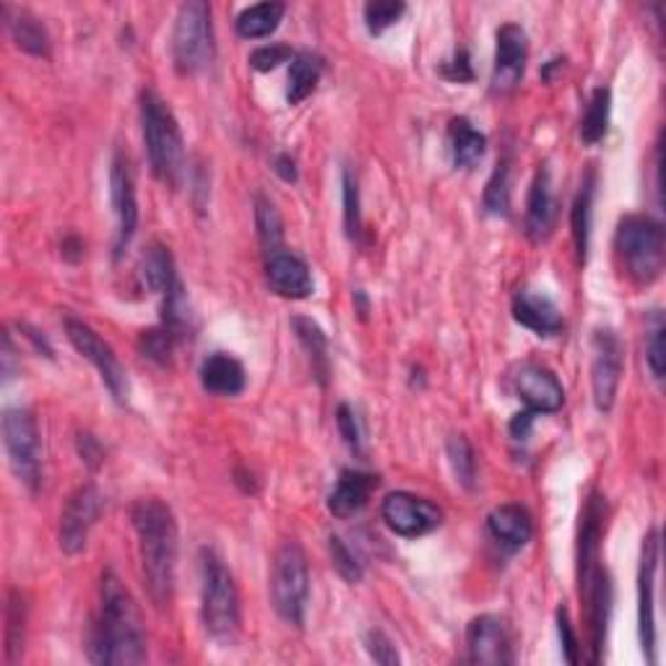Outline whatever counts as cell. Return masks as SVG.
I'll list each match as a JSON object with an SVG mask.
<instances>
[{
	"label": "cell",
	"mask_w": 666,
	"mask_h": 666,
	"mask_svg": "<svg viewBox=\"0 0 666 666\" xmlns=\"http://www.w3.org/2000/svg\"><path fill=\"white\" fill-rule=\"evenodd\" d=\"M89 662L133 666L146 662V631L136 598L112 571L102 573L100 615L89 631Z\"/></svg>",
	"instance_id": "obj_1"
},
{
	"label": "cell",
	"mask_w": 666,
	"mask_h": 666,
	"mask_svg": "<svg viewBox=\"0 0 666 666\" xmlns=\"http://www.w3.org/2000/svg\"><path fill=\"white\" fill-rule=\"evenodd\" d=\"M131 521L139 539L141 573L148 596L156 607L164 609L175 594L177 575V521L172 508L160 498L136 500L131 508Z\"/></svg>",
	"instance_id": "obj_2"
},
{
	"label": "cell",
	"mask_w": 666,
	"mask_h": 666,
	"mask_svg": "<svg viewBox=\"0 0 666 666\" xmlns=\"http://www.w3.org/2000/svg\"><path fill=\"white\" fill-rule=\"evenodd\" d=\"M141 131L152 172L164 185L177 188L185 175V141L175 112L154 89L141 92Z\"/></svg>",
	"instance_id": "obj_3"
},
{
	"label": "cell",
	"mask_w": 666,
	"mask_h": 666,
	"mask_svg": "<svg viewBox=\"0 0 666 666\" xmlns=\"http://www.w3.org/2000/svg\"><path fill=\"white\" fill-rule=\"evenodd\" d=\"M201 623L219 643L239 633V591L235 575L214 550L201 552Z\"/></svg>",
	"instance_id": "obj_4"
},
{
	"label": "cell",
	"mask_w": 666,
	"mask_h": 666,
	"mask_svg": "<svg viewBox=\"0 0 666 666\" xmlns=\"http://www.w3.org/2000/svg\"><path fill=\"white\" fill-rule=\"evenodd\" d=\"M617 256L635 284H654L664 271L666 243L664 227L643 214H631L619 222L615 237Z\"/></svg>",
	"instance_id": "obj_5"
},
{
	"label": "cell",
	"mask_w": 666,
	"mask_h": 666,
	"mask_svg": "<svg viewBox=\"0 0 666 666\" xmlns=\"http://www.w3.org/2000/svg\"><path fill=\"white\" fill-rule=\"evenodd\" d=\"M214 55L212 6L206 0H188L180 6L172 27V63L183 76H196L214 63Z\"/></svg>",
	"instance_id": "obj_6"
},
{
	"label": "cell",
	"mask_w": 666,
	"mask_h": 666,
	"mask_svg": "<svg viewBox=\"0 0 666 666\" xmlns=\"http://www.w3.org/2000/svg\"><path fill=\"white\" fill-rule=\"evenodd\" d=\"M310 598V567L308 555L299 547L295 539L279 544L274 555V571H271V602L276 615L284 623L303 627L305 612H308Z\"/></svg>",
	"instance_id": "obj_7"
},
{
	"label": "cell",
	"mask_w": 666,
	"mask_h": 666,
	"mask_svg": "<svg viewBox=\"0 0 666 666\" xmlns=\"http://www.w3.org/2000/svg\"><path fill=\"white\" fill-rule=\"evenodd\" d=\"M3 448L19 482L37 492L42 482V443L37 419L27 407L3 411Z\"/></svg>",
	"instance_id": "obj_8"
},
{
	"label": "cell",
	"mask_w": 666,
	"mask_h": 666,
	"mask_svg": "<svg viewBox=\"0 0 666 666\" xmlns=\"http://www.w3.org/2000/svg\"><path fill=\"white\" fill-rule=\"evenodd\" d=\"M65 336H69L73 349L94 365V370L100 372L102 383L107 386L112 399L117 403L129 401V393H131L129 376H125L123 365H120V359L115 357V351H112L110 344L104 341L92 326L71 316L65 318Z\"/></svg>",
	"instance_id": "obj_9"
},
{
	"label": "cell",
	"mask_w": 666,
	"mask_h": 666,
	"mask_svg": "<svg viewBox=\"0 0 666 666\" xmlns=\"http://www.w3.org/2000/svg\"><path fill=\"white\" fill-rule=\"evenodd\" d=\"M591 388H594V403L602 414L615 407L619 380L625 368V349L619 336L612 328H596L591 339Z\"/></svg>",
	"instance_id": "obj_10"
},
{
	"label": "cell",
	"mask_w": 666,
	"mask_h": 666,
	"mask_svg": "<svg viewBox=\"0 0 666 666\" xmlns=\"http://www.w3.org/2000/svg\"><path fill=\"white\" fill-rule=\"evenodd\" d=\"M110 201L115 214V258L125 253L139 229V198L131 160L123 152L112 156L110 164Z\"/></svg>",
	"instance_id": "obj_11"
},
{
	"label": "cell",
	"mask_w": 666,
	"mask_h": 666,
	"mask_svg": "<svg viewBox=\"0 0 666 666\" xmlns=\"http://www.w3.org/2000/svg\"><path fill=\"white\" fill-rule=\"evenodd\" d=\"M380 515H383L386 526L403 539L428 536L443 523V511L436 503H430L428 498L411 495V492H391L380 505Z\"/></svg>",
	"instance_id": "obj_12"
},
{
	"label": "cell",
	"mask_w": 666,
	"mask_h": 666,
	"mask_svg": "<svg viewBox=\"0 0 666 666\" xmlns=\"http://www.w3.org/2000/svg\"><path fill=\"white\" fill-rule=\"evenodd\" d=\"M658 531H648L641 547L638 567V633L648 664H656V573H658Z\"/></svg>",
	"instance_id": "obj_13"
},
{
	"label": "cell",
	"mask_w": 666,
	"mask_h": 666,
	"mask_svg": "<svg viewBox=\"0 0 666 666\" xmlns=\"http://www.w3.org/2000/svg\"><path fill=\"white\" fill-rule=\"evenodd\" d=\"M104 511V498L94 484H84L69 498V503L60 515V550L65 555H79L86 550L89 531Z\"/></svg>",
	"instance_id": "obj_14"
},
{
	"label": "cell",
	"mask_w": 666,
	"mask_h": 666,
	"mask_svg": "<svg viewBox=\"0 0 666 666\" xmlns=\"http://www.w3.org/2000/svg\"><path fill=\"white\" fill-rule=\"evenodd\" d=\"M513 388L523 401V411L531 417L539 414H555L565 403V388L560 383L555 372L544 365L523 362L513 376Z\"/></svg>",
	"instance_id": "obj_15"
},
{
	"label": "cell",
	"mask_w": 666,
	"mask_h": 666,
	"mask_svg": "<svg viewBox=\"0 0 666 666\" xmlns=\"http://www.w3.org/2000/svg\"><path fill=\"white\" fill-rule=\"evenodd\" d=\"M495 65H492V92L508 94L521 84L529 60V37L519 24H503L495 34Z\"/></svg>",
	"instance_id": "obj_16"
},
{
	"label": "cell",
	"mask_w": 666,
	"mask_h": 666,
	"mask_svg": "<svg viewBox=\"0 0 666 666\" xmlns=\"http://www.w3.org/2000/svg\"><path fill=\"white\" fill-rule=\"evenodd\" d=\"M467 650L471 664L503 666L513 664V643L505 623L495 615L474 617L467 627Z\"/></svg>",
	"instance_id": "obj_17"
},
{
	"label": "cell",
	"mask_w": 666,
	"mask_h": 666,
	"mask_svg": "<svg viewBox=\"0 0 666 666\" xmlns=\"http://www.w3.org/2000/svg\"><path fill=\"white\" fill-rule=\"evenodd\" d=\"M266 279L268 287L284 299H308L316 291L310 266L287 248L266 256Z\"/></svg>",
	"instance_id": "obj_18"
},
{
	"label": "cell",
	"mask_w": 666,
	"mask_h": 666,
	"mask_svg": "<svg viewBox=\"0 0 666 666\" xmlns=\"http://www.w3.org/2000/svg\"><path fill=\"white\" fill-rule=\"evenodd\" d=\"M560 219V204L552 188V175L547 164L536 172L526 201V237L531 243H544L552 237Z\"/></svg>",
	"instance_id": "obj_19"
},
{
	"label": "cell",
	"mask_w": 666,
	"mask_h": 666,
	"mask_svg": "<svg viewBox=\"0 0 666 666\" xmlns=\"http://www.w3.org/2000/svg\"><path fill=\"white\" fill-rule=\"evenodd\" d=\"M513 318L515 324L529 328L536 336H557L563 334L565 318L555 299L544 295L542 289H519L513 297Z\"/></svg>",
	"instance_id": "obj_20"
},
{
	"label": "cell",
	"mask_w": 666,
	"mask_h": 666,
	"mask_svg": "<svg viewBox=\"0 0 666 666\" xmlns=\"http://www.w3.org/2000/svg\"><path fill=\"white\" fill-rule=\"evenodd\" d=\"M378 477L368 474L359 469H344L339 474V482L331 495H328V511L336 519H351L362 508H368L372 492L378 490Z\"/></svg>",
	"instance_id": "obj_21"
},
{
	"label": "cell",
	"mask_w": 666,
	"mask_h": 666,
	"mask_svg": "<svg viewBox=\"0 0 666 666\" xmlns=\"http://www.w3.org/2000/svg\"><path fill=\"white\" fill-rule=\"evenodd\" d=\"M488 529L492 539L508 552H519L521 547H526L531 536H534V523H531L529 511L513 503L498 505L488 515Z\"/></svg>",
	"instance_id": "obj_22"
},
{
	"label": "cell",
	"mask_w": 666,
	"mask_h": 666,
	"mask_svg": "<svg viewBox=\"0 0 666 666\" xmlns=\"http://www.w3.org/2000/svg\"><path fill=\"white\" fill-rule=\"evenodd\" d=\"M248 376L243 362L227 351H214L201 365V386L214 396H239L245 391Z\"/></svg>",
	"instance_id": "obj_23"
},
{
	"label": "cell",
	"mask_w": 666,
	"mask_h": 666,
	"mask_svg": "<svg viewBox=\"0 0 666 666\" xmlns=\"http://www.w3.org/2000/svg\"><path fill=\"white\" fill-rule=\"evenodd\" d=\"M3 21L6 29H9V34L13 37V42H17V48H21L29 55L37 58H48L50 55V34L48 29L40 19L34 17V13H29L24 9H13V6L3 3Z\"/></svg>",
	"instance_id": "obj_24"
},
{
	"label": "cell",
	"mask_w": 666,
	"mask_h": 666,
	"mask_svg": "<svg viewBox=\"0 0 666 666\" xmlns=\"http://www.w3.org/2000/svg\"><path fill=\"white\" fill-rule=\"evenodd\" d=\"M448 144H451L453 164L461 170H474L488 154V136L477 131L467 117H453L448 125Z\"/></svg>",
	"instance_id": "obj_25"
},
{
	"label": "cell",
	"mask_w": 666,
	"mask_h": 666,
	"mask_svg": "<svg viewBox=\"0 0 666 666\" xmlns=\"http://www.w3.org/2000/svg\"><path fill=\"white\" fill-rule=\"evenodd\" d=\"M594 196H596V170H588L583 177L578 196H575L573 212H571V227H573V243L575 253H578L581 264L588 260V243H591V219H594Z\"/></svg>",
	"instance_id": "obj_26"
},
{
	"label": "cell",
	"mask_w": 666,
	"mask_h": 666,
	"mask_svg": "<svg viewBox=\"0 0 666 666\" xmlns=\"http://www.w3.org/2000/svg\"><path fill=\"white\" fill-rule=\"evenodd\" d=\"M324 58L318 52H295L289 63V86H287V102L289 104H299L305 102L308 96L316 92L320 84V76H324Z\"/></svg>",
	"instance_id": "obj_27"
},
{
	"label": "cell",
	"mask_w": 666,
	"mask_h": 666,
	"mask_svg": "<svg viewBox=\"0 0 666 666\" xmlns=\"http://www.w3.org/2000/svg\"><path fill=\"white\" fill-rule=\"evenodd\" d=\"M284 13H287V6L271 3V0L268 3L248 6V9L237 13L235 29L245 40H264V37H271L279 29Z\"/></svg>",
	"instance_id": "obj_28"
},
{
	"label": "cell",
	"mask_w": 666,
	"mask_h": 666,
	"mask_svg": "<svg viewBox=\"0 0 666 666\" xmlns=\"http://www.w3.org/2000/svg\"><path fill=\"white\" fill-rule=\"evenodd\" d=\"M141 279H144V287L154 291V295H167L175 287L177 271L170 248H164L160 243L148 245L144 258H141Z\"/></svg>",
	"instance_id": "obj_29"
},
{
	"label": "cell",
	"mask_w": 666,
	"mask_h": 666,
	"mask_svg": "<svg viewBox=\"0 0 666 666\" xmlns=\"http://www.w3.org/2000/svg\"><path fill=\"white\" fill-rule=\"evenodd\" d=\"M291 331H295L297 341L303 344V349L308 351L312 362V376L320 380V386H326L328 380V339L312 318L295 316L291 318Z\"/></svg>",
	"instance_id": "obj_30"
},
{
	"label": "cell",
	"mask_w": 666,
	"mask_h": 666,
	"mask_svg": "<svg viewBox=\"0 0 666 666\" xmlns=\"http://www.w3.org/2000/svg\"><path fill=\"white\" fill-rule=\"evenodd\" d=\"M609 117H612V92L607 86H598L591 94L581 120V141L586 146H594L607 136L609 131Z\"/></svg>",
	"instance_id": "obj_31"
},
{
	"label": "cell",
	"mask_w": 666,
	"mask_h": 666,
	"mask_svg": "<svg viewBox=\"0 0 666 666\" xmlns=\"http://www.w3.org/2000/svg\"><path fill=\"white\" fill-rule=\"evenodd\" d=\"M253 214H256V229H258V239L260 248H264V256H271V253L284 248V222L279 208L274 206V201L258 193L256 204H253Z\"/></svg>",
	"instance_id": "obj_32"
},
{
	"label": "cell",
	"mask_w": 666,
	"mask_h": 666,
	"mask_svg": "<svg viewBox=\"0 0 666 666\" xmlns=\"http://www.w3.org/2000/svg\"><path fill=\"white\" fill-rule=\"evenodd\" d=\"M27 631V604L21 591H11L9 607H6V664H17L24 654Z\"/></svg>",
	"instance_id": "obj_33"
},
{
	"label": "cell",
	"mask_w": 666,
	"mask_h": 666,
	"mask_svg": "<svg viewBox=\"0 0 666 666\" xmlns=\"http://www.w3.org/2000/svg\"><path fill=\"white\" fill-rule=\"evenodd\" d=\"M484 212L492 216H508V212H511V162L508 160L500 162L488 180Z\"/></svg>",
	"instance_id": "obj_34"
},
{
	"label": "cell",
	"mask_w": 666,
	"mask_h": 666,
	"mask_svg": "<svg viewBox=\"0 0 666 666\" xmlns=\"http://www.w3.org/2000/svg\"><path fill=\"white\" fill-rule=\"evenodd\" d=\"M448 461H451V469L455 474V482L461 488L474 490L477 484V455L474 448L463 436H453L448 438Z\"/></svg>",
	"instance_id": "obj_35"
},
{
	"label": "cell",
	"mask_w": 666,
	"mask_h": 666,
	"mask_svg": "<svg viewBox=\"0 0 666 666\" xmlns=\"http://www.w3.org/2000/svg\"><path fill=\"white\" fill-rule=\"evenodd\" d=\"M403 13H407V3H401V0H372L365 6V27L370 34L380 37L386 29L399 24Z\"/></svg>",
	"instance_id": "obj_36"
},
{
	"label": "cell",
	"mask_w": 666,
	"mask_h": 666,
	"mask_svg": "<svg viewBox=\"0 0 666 666\" xmlns=\"http://www.w3.org/2000/svg\"><path fill=\"white\" fill-rule=\"evenodd\" d=\"M328 552H331V563L336 567V573L341 575L347 583H359L365 575V567L359 563V557L355 555V550L344 542L341 536L331 534L328 536Z\"/></svg>",
	"instance_id": "obj_37"
},
{
	"label": "cell",
	"mask_w": 666,
	"mask_h": 666,
	"mask_svg": "<svg viewBox=\"0 0 666 666\" xmlns=\"http://www.w3.org/2000/svg\"><path fill=\"white\" fill-rule=\"evenodd\" d=\"M646 362L650 376L664 380V316L658 310L650 312L646 324Z\"/></svg>",
	"instance_id": "obj_38"
},
{
	"label": "cell",
	"mask_w": 666,
	"mask_h": 666,
	"mask_svg": "<svg viewBox=\"0 0 666 666\" xmlns=\"http://www.w3.org/2000/svg\"><path fill=\"white\" fill-rule=\"evenodd\" d=\"M175 344H177V336L172 334L170 328L160 326V328H148V331L141 334L139 349H141V355H144L146 359H152V362L167 365Z\"/></svg>",
	"instance_id": "obj_39"
},
{
	"label": "cell",
	"mask_w": 666,
	"mask_h": 666,
	"mask_svg": "<svg viewBox=\"0 0 666 666\" xmlns=\"http://www.w3.org/2000/svg\"><path fill=\"white\" fill-rule=\"evenodd\" d=\"M341 193H344V229H347L349 239H357L362 232V212H359V188L357 180L349 170H344L341 175Z\"/></svg>",
	"instance_id": "obj_40"
},
{
	"label": "cell",
	"mask_w": 666,
	"mask_h": 666,
	"mask_svg": "<svg viewBox=\"0 0 666 666\" xmlns=\"http://www.w3.org/2000/svg\"><path fill=\"white\" fill-rule=\"evenodd\" d=\"M295 52L287 44H264L250 55V69L258 73H271L284 63H291Z\"/></svg>",
	"instance_id": "obj_41"
},
{
	"label": "cell",
	"mask_w": 666,
	"mask_h": 666,
	"mask_svg": "<svg viewBox=\"0 0 666 666\" xmlns=\"http://www.w3.org/2000/svg\"><path fill=\"white\" fill-rule=\"evenodd\" d=\"M365 648H368L372 662H378V664L393 666V664L401 662V656H399V650H396L393 641L388 638L383 631H378V627H372V631L365 633Z\"/></svg>",
	"instance_id": "obj_42"
},
{
	"label": "cell",
	"mask_w": 666,
	"mask_h": 666,
	"mask_svg": "<svg viewBox=\"0 0 666 666\" xmlns=\"http://www.w3.org/2000/svg\"><path fill=\"white\" fill-rule=\"evenodd\" d=\"M557 633H560V643H563V658L567 664H578L581 662V643L575 638V631L571 625V615H567V607L557 609Z\"/></svg>",
	"instance_id": "obj_43"
},
{
	"label": "cell",
	"mask_w": 666,
	"mask_h": 666,
	"mask_svg": "<svg viewBox=\"0 0 666 666\" xmlns=\"http://www.w3.org/2000/svg\"><path fill=\"white\" fill-rule=\"evenodd\" d=\"M336 424H339L344 443H347L351 451H359V448H362V430H359L357 414L349 403H339V409H336Z\"/></svg>",
	"instance_id": "obj_44"
},
{
	"label": "cell",
	"mask_w": 666,
	"mask_h": 666,
	"mask_svg": "<svg viewBox=\"0 0 666 666\" xmlns=\"http://www.w3.org/2000/svg\"><path fill=\"white\" fill-rule=\"evenodd\" d=\"M440 73H443L448 81H459V84H469V81H474V69H471L469 52L461 48L453 55L451 63H445L443 69H440Z\"/></svg>",
	"instance_id": "obj_45"
},
{
	"label": "cell",
	"mask_w": 666,
	"mask_h": 666,
	"mask_svg": "<svg viewBox=\"0 0 666 666\" xmlns=\"http://www.w3.org/2000/svg\"><path fill=\"white\" fill-rule=\"evenodd\" d=\"M534 422H536V417H531L529 411H519V414H515L511 419V436H513V440H519V443H526L529 436H531V430H534Z\"/></svg>",
	"instance_id": "obj_46"
},
{
	"label": "cell",
	"mask_w": 666,
	"mask_h": 666,
	"mask_svg": "<svg viewBox=\"0 0 666 666\" xmlns=\"http://www.w3.org/2000/svg\"><path fill=\"white\" fill-rule=\"evenodd\" d=\"M79 445H81V455H84V461L89 463V467L96 469L102 463V448L100 443L92 436H81L79 438Z\"/></svg>",
	"instance_id": "obj_47"
},
{
	"label": "cell",
	"mask_w": 666,
	"mask_h": 666,
	"mask_svg": "<svg viewBox=\"0 0 666 666\" xmlns=\"http://www.w3.org/2000/svg\"><path fill=\"white\" fill-rule=\"evenodd\" d=\"M274 170H276V175H279L284 180V183H297V164H295V160H291L289 154H279V156H276Z\"/></svg>",
	"instance_id": "obj_48"
},
{
	"label": "cell",
	"mask_w": 666,
	"mask_h": 666,
	"mask_svg": "<svg viewBox=\"0 0 666 666\" xmlns=\"http://www.w3.org/2000/svg\"><path fill=\"white\" fill-rule=\"evenodd\" d=\"M3 378L11 380L13 378V341L11 334H3Z\"/></svg>",
	"instance_id": "obj_49"
}]
</instances>
